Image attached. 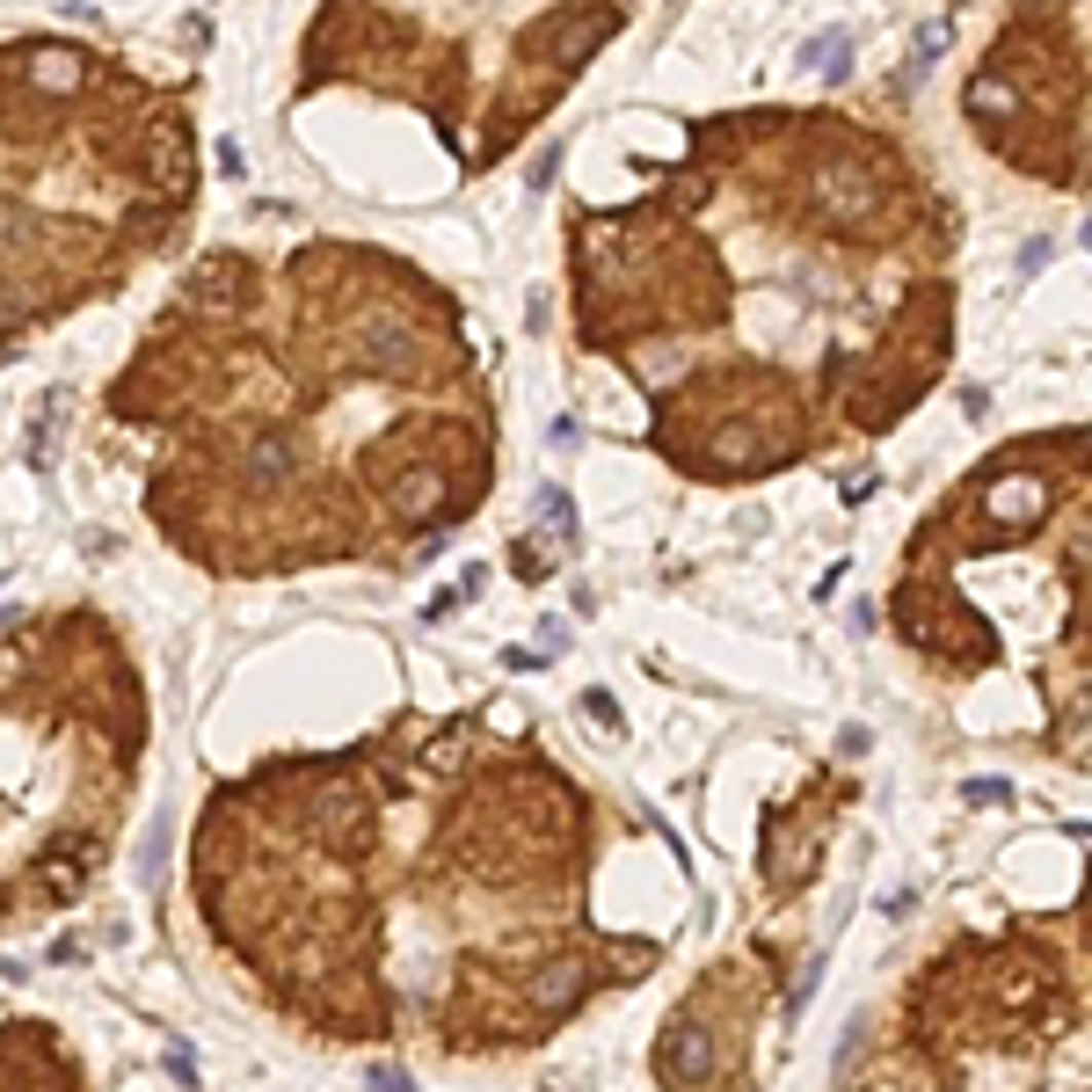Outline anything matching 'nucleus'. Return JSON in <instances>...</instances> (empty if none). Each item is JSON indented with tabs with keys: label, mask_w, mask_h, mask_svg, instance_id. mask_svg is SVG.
<instances>
[{
	"label": "nucleus",
	"mask_w": 1092,
	"mask_h": 1092,
	"mask_svg": "<svg viewBox=\"0 0 1092 1092\" xmlns=\"http://www.w3.org/2000/svg\"><path fill=\"white\" fill-rule=\"evenodd\" d=\"M23 73H30V96H73L80 73H88V59L59 51V44H30V51H23Z\"/></svg>",
	"instance_id": "5"
},
{
	"label": "nucleus",
	"mask_w": 1092,
	"mask_h": 1092,
	"mask_svg": "<svg viewBox=\"0 0 1092 1092\" xmlns=\"http://www.w3.org/2000/svg\"><path fill=\"white\" fill-rule=\"evenodd\" d=\"M582 714H591V721H605V736H619L627 721H619V700L612 692H582Z\"/></svg>",
	"instance_id": "7"
},
{
	"label": "nucleus",
	"mask_w": 1092,
	"mask_h": 1092,
	"mask_svg": "<svg viewBox=\"0 0 1092 1092\" xmlns=\"http://www.w3.org/2000/svg\"><path fill=\"white\" fill-rule=\"evenodd\" d=\"M532 518H539L554 539H575V502H568V488H554V481H547V488H539V502H532Z\"/></svg>",
	"instance_id": "6"
},
{
	"label": "nucleus",
	"mask_w": 1092,
	"mask_h": 1092,
	"mask_svg": "<svg viewBox=\"0 0 1092 1092\" xmlns=\"http://www.w3.org/2000/svg\"><path fill=\"white\" fill-rule=\"evenodd\" d=\"M619 30V8H568V15H554V23H539V37H532V51L547 59V66H561V73H575L582 59H591L605 37Z\"/></svg>",
	"instance_id": "1"
},
{
	"label": "nucleus",
	"mask_w": 1092,
	"mask_h": 1092,
	"mask_svg": "<svg viewBox=\"0 0 1092 1092\" xmlns=\"http://www.w3.org/2000/svg\"><path fill=\"white\" fill-rule=\"evenodd\" d=\"M160 860H167V816H160V823H153V837H146V860H139V867H146V881L160 874Z\"/></svg>",
	"instance_id": "9"
},
{
	"label": "nucleus",
	"mask_w": 1092,
	"mask_h": 1092,
	"mask_svg": "<svg viewBox=\"0 0 1092 1092\" xmlns=\"http://www.w3.org/2000/svg\"><path fill=\"white\" fill-rule=\"evenodd\" d=\"M714 1034L700 1027V1020H670L663 1027V1042H655V1070L670 1078V1092H700L707 1078H714Z\"/></svg>",
	"instance_id": "2"
},
{
	"label": "nucleus",
	"mask_w": 1092,
	"mask_h": 1092,
	"mask_svg": "<svg viewBox=\"0 0 1092 1092\" xmlns=\"http://www.w3.org/2000/svg\"><path fill=\"white\" fill-rule=\"evenodd\" d=\"M582 990H591V962H582V954H554L532 976V1013H568Z\"/></svg>",
	"instance_id": "4"
},
{
	"label": "nucleus",
	"mask_w": 1092,
	"mask_h": 1092,
	"mask_svg": "<svg viewBox=\"0 0 1092 1092\" xmlns=\"http://www.w3.org/2000/svg\"><path fill=\"white\" fill-rule=\"evenodd\" d=\"M248 292H256V270L240 256H204L197 277L183 285V313H240Z\"/></svg>",
	"instance_id": "3"
},
{
	"label": "nucleus",
	"mask_w": 1092,
	"mask_h": 1092,
	"mask_svg": "<svg viewBox=\"0 0 1092 1092\" xmlns=\"http://www.w3.org/2000/svg\"><path fill=\"white\" fill-rule=\"evenodd\" d=\"M167 1078H183V1085H197V1056H190V1049H167Z\"/></svg>",
	"instance_id": "10"
},
{
	"label": "nucleus",
	"mask_w": 1092,
	"mask_h": 1092,
	"mask_svg": "<svg viewBox=\"0 0 1092 1092\" xmlns=\"http://www.w3.org/2000/svg\"><path fill=\"white\" fill-rule=\"evenodd\" d=\"M962 794H969V808H997V801H1013V787H1005V780H969Z\"/></svg>",
	"instance_id": "8"
},
{
	"label": "nucleus",
	"mask_w": 1092,
	"mask_h": 1092,
	"mask_svg": "<svg viewBox=\"0 0 1092 1092\" xmlns=\"http://www.w3.org/2000/svg\"><path fill=\"white\" fill-rule=\"evenodd\" d=\"M539 648H547V655H561V648H568V627H561V619H547V627H539Z\"/></svg>",
	"instance_id": "12"
},
{
	"label": "nucleus",
	"mask_w": 1092,
	"mask_h": 1092,
	"mask_svg": "<svg viewBox=\"0 0 1092 1092\" xmlns=\"http://www.w3.org/2000/svg\"><path fill=\"white\" fill-rule=\"evenodd\" d=\"M365 1085H372V1092H415V1085H408V1078H393V1070H365Z\"/></svg>",
	"instance_id": "13"
},
{
	"label": "nucleus",
	"mask_w": 1092,
	"mask_h": 1092,
	"mask_svg": "<svg viewBox=\"0 0 1092 1092\" xmlns=\"http://www.w3.org/2000/svg\"><path fill=\"white\" fill-rule=\"evenodd\" d=\"M554 167H561V146H547V153L532 160V190H547V183H554Z\"/></svg>",
	"instance_id": "11"
}]
</instances>
